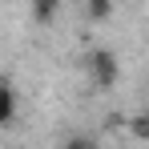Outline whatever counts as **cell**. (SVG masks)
I'll return each mask as SVG.
<instances>
[{
	"label": "cell",
	"mask_w": 149,
	"mask_h": 149,
	"mask_svg": "<svg viewBox=\"0 0 149 149\" xmlns=\"http://www.w3.org/2000/svg\"><path fill=\"white\" fill-rule=\"evenodd\" d=\"M85 73H89V85H93V89L109 93L113 81H117V61H113V52L109 49H93L85 56Z\"/></svg>",
	"instance_id": "6da1fadb"
},
{
	"label": "cell",
	"mask_w": 149,
	"mask_h": 149,
	"mask_svg": "<svg viewBox=\"0 0 149 149\" xmlns=\"http://www.w3.org/2000/svg\"><path fill=\"white\" fill-rule=\"evenodd\" d=\"M65 0H32V20L36 24H52V16L61 12Z\"/></svg>",
	"instance_id": "7a4b0ae2"
},
{
	"label": "cell",
	"mask_w": 149,
	"mask_h": 149,
	"mask_svg": "<svg viewBox=\"0 0 149 149\" xmlns=\"http://www.w3.org/2000/svg\"><path fill=\"white\" fill-rule=\"evenodd\" d=\"M12 121H16V93L4 81V89H0V125H12Z\"/></svg>",
	"instance_id": "3957f363"
},
{
	"label": "cell",
	"mask_w": 149,
	"mask_h": 149,
	"mask_svg": "<svg viewBox=\"0 0 149 149\" xmlns=\"http://www.w3.org/2000/svg\"><path fill=\"white\" fill-rule=\"evenodd\" d=\"M109 12H113L109 0H89V20H109Z\"/></svg>",
	"instance_id": "277c9868"
},
{
	"label": "cell",
	"mask_w": 149,
	"mask_h": 149,
	"mask_svg": "<svg viewBox=\"0 0 149 149\" xmlns=\"http://www.w3.org/2000/svg\"><path fill=\"white\" fill-rule=\"evenodd\" d=\"M129 129H133V137H145V141H149V117H133Z\"/></svg>",
	"instance_id": "5b68a950"
},
{
	"label": "cell",
	"mask_w": 149,
	"mask_h": 149,
	"mask_svg": "<svg viewBox=\"0 0 149 149\" xmlns=\"http://www.w3.org/2000/svg\"><path fill=\"white\" fill-rule=\"evenodd\" d=\"M65 145H69V149H89V145H93V141H89V137H69Z\"/></svg>",
	"instance_id": "8992f818"
}]
</instances>
